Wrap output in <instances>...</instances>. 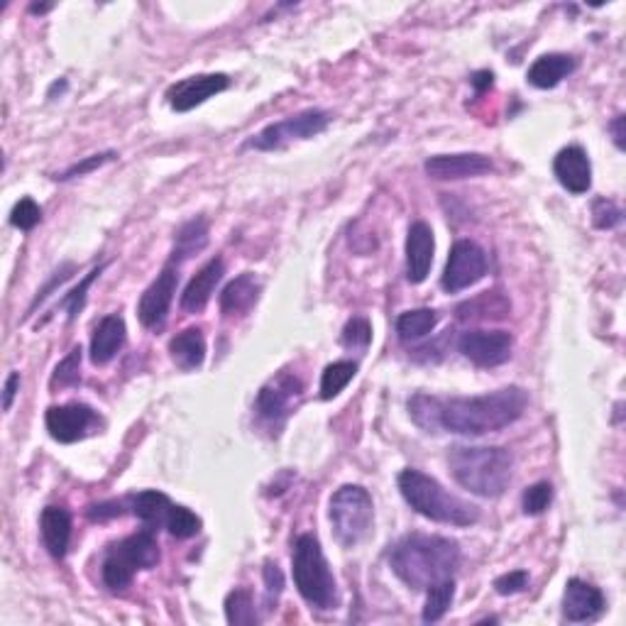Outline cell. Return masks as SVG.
<instances>
[{
    "mask_svg": "<svg viewBox=\"0 0 626 626\" xmlns=\"http://www.w3.org/2000/svg\"><path fill=\"white\" fill-rule=\"evenodd\" d=\"M125 340H128V328H125L123 316L111 313V316L101 318L91 336V362L93 365H108L115 355L123 350Z\"/></svg>",
    "mask_w": 626,
    "mask_h": 626,
    "instance_id": "ffe728a7",
    "label": "cell"
},
{
    "mask_svg": "<svg viewBox=\"0 0 626 626\" xmlns=\"http://www.w3.org/2000/svg\"><path fill=\"white\" fill-rule=\"evenodd\" d=\"M529 406V394L521 387H502L480 397H438V433L487 436L516 424Z\"/></svg>",
    "mask_w": 626,
    "mask_h": 626,
    "instance_id": "6da1fadb",
    "label": "cell"
},
{
    "mask_svg": "<svg viewBox=\"0 0 626 626\" xmlns=\"http://www.w3.org/2000/svg\"><path fill=\"white\" fill-rule=\"evenodd\" d=\"M159 563V543L152 531H137V534L123 538V541L108 546L103 558V582L111 590H125L133 582L137 570H150Z\"/></svg>",
    "mask_w": 626,
    "mask_h": 626,
    "instance_id": "52a82bcc",
    "label": "cell"
},
{
    "mask_svg": "<svg viewBox=\"0 0 626 626\" xmlns=\"http://www.w3.org/2000/svg\"><path fill=\"white\" fill-rule=\"evenodd\" d=\"M225 274V265L221 257H213L203 265L199 272L194 274L189 284H186L184 294H181V309L189 313H201L211 301L213 291H216L218 284H221Z\"/></svg>",
    "mask_w": 626,
    "mask_h": 626,
    "instance_id": "d6986e66",
    "label": "cell"
},
{
    "mask_svg": "<svg viewBox=\"0 0 626 626\" xmlns=\"http://www.w3.org/2000/svg\"><path fill=\"white\" fill-rule=\"evenodd\" d=\"M98 421V414L89 404H62L49 406L45 424L49 436L59 443H76L89 433V428Z\"/></svg>",
    "mask_w": 626,
    "mask_h": 626,
    "instance_id": "4fadbf2b",
    "label": "cell"
},
{
    "mask_svg": "<svg viewBox=\"0 0 626 626\" xmlns=\"http://www.w3.org/2000/svg\"><path fill=\"white\" fill-rule=\"evenodd\" d=\"M18 389H20V372H10V377L5 380V387H3V411L13 409L15 397H18Z\"/></svg>",
    "mask_w": 626,
    "mask_h": 626,
    "instance_id": "ee69618b",
    "label": "cell"
},
{
    "mask_svg": "<svg viewBox=\"0 0 626 626\" xmlns=\"http://www.w3.org/2000/svg\"><path fill=\"white\" fill-rule=\"evenodd\" d=\"M177 287H179V267L172 265V262H167V267L157 274L155 282L142 291V296H140V304H137V318H140L142 326L145 328L162 326L169 309H172Z\"/></svg>",
    "mask_w": 626,
    "mask_h": 626,
    "instance_id": "8fae6325",
    "label": "cell"
},
{
    "mask_svg": "<svg viewBox=\"0 0 626 626\" xmlns=\"http://www.w3.org/2000/svg\"><path fill=\"white\" fill-rule=\"evenodd\" d=\"M225 619H228V624L235 626H252L260 622L250 592L238 587V590H233L225 597Z\"/></svg>",
    "mask_w": 626,
    "mask_h": 626,
    "instance_id": "4dcf8cb0",
    "label": "cell"
},
{
    "mask_svg": "<svg viewBox=\"0 0 626 626\" xmlns=\"http://www.w3.org/2000/svg\"><path fill=\"white\" fill-rule=\"evenodd\" d=\"M526 587H529V573H526V570H512V573H504L494 580V590L502 597L519 595Z\"/></svg>",
    "mask_w": 626,
    "mask_h": 626,
    "instance_id": "ab89813d",
    "label": "cell"
},
{
    "mask_svg": "<svg viewBox=\"0 0 626 626\" xmlns=\"http://www.w3.org/2000/svg\"><path fill=\"white\" fill-rule=\"evenodd\" d=\"M426 592H428V597H426V607H424V614H421V619H424L426 624L441 622V619L448 614V609L453 607V600H455L453 578L436 582V585L428 587Z\"/></svg>",
    "mask_w": 626,
    "mask_h": 626,
    "instance_id": "f1b7e54d",
    "label": "cell"
},
{
    "mask_svg": "<svg viewBox=\"0 0 626 626\" xmlns=\"http://www.w3.org/2000/svg\"><path fill=\"white\" fill-rule=\"evenodd\" d=\"M89 519L91 521H106L115 519V516H123V504L120 502H101V504H91L89 507Z\"/></svg>",
    "mask_w": 626,
    "mask_h": 626,
    "instance_id": "b9f144b4",
    "label": "cell"
},
{
    "mask_svg": "<svg viewBox=\"0 0 626 626\" xmlns=\"http://www.w3.org/2000/svg\"><path fill=\"white\" fill-rule=\"evenodd\" d=\"M103 269H106V265H101V267H93L89 274H86L84 279H81L79 282V287L76 289H71L67 296H64L62 299V309H67V313H69V321H76V316H79L81 313V309H84V304H86V291L91 289V284L96 282L98 277H101V272Z\"/></svg>",
    "mask_w": 626,
    "mask_h": 626,
    "instance_id": "e575fe53",
    "label": "cell"
},
{
    "mask_svg": "<svg viewBox=\"0 0 626 626\" xmlns=\"http://www.w3.org/2000/svg\"><path fill=\"white\" fill-rule=\"evenodd\" d=\"M40 531L42 541L49 556L62 560L69 551L71 541V514L64 507H47L42 509L40 516Z\"/></svg>",
    "mask_w": 626,
    "mask_h": 626,
    "instance_id": "7402d4cb",
    "label": "cell"
},
{
    "mask_svg": "<svg viewBox=\"0 0 626 626\" xmlns=\"http://www.w3.org/2000/svg\"><path fill=\"white\" fill-rule=\"evenodd\" d=\"M169 355L184 372L199 370L206 360V338L201 328H186L169 340Z\"/></svg>",
    "mask_w": 626,
    "mask_h": 626,
    "instance_id": "603a6c76",
    "label": "cell"
},
{
    "mask_svg": "<svg viewBox=\"0 0 626 626\" xmlns=\"http://www.w3.org/2000/svg\"><path fill=\"white\" fill-rule=\"evenodd\" d=\"M438 313L433 309L406 311L397 318V333L402 340H419L436 328Z\"/></svg>",
    "mask_w": 626,
    "mask_h": 626,
    "instance_id": "f546056e",
    "label": "cell"
},
{
    "mask_svg": "<svg viewBox=\"0 0 626 626\" xmlns=\"http://www.w3.org/2000/svg\"><path fill=\"white\" fill-rule=\"evenodd\" d=\"M509 311H512V304L499 291H485L455 309L460 321H502Z\"/></svg>",
    "mask_w": 626,
    "mask_h": 626,
    "instance_id": "4316f807",
    "label": "cell"
},
{
    "mask_svg": "<svg viewBox=\"0 0 626 626\" xmlns=\"http://www.w3.org/2000/svg\"><path fill=\"white\" fill-rule=\"evenodd\" d=\"M291 575L299 595L316 609H336L338 585L331 573L326 556H323L321 541L313 534H301L294 543L291 553Z\"/></svg>",
    "mask_w": 626,
    "mask_h": 626,
    "instance_id": "5b68a950",
    "label": "cell"
},
{
    "mask_svg": "<svg viewBox=\"0 0 626 626\" xmlns=\"http://www.w3.org/2000/svg\"><path fill=\"white\" fill-rule=\"evenodd\" d=\"M575 67H578V62H575V57H570V54H558V52L543 54V57H538L536 62L529 67L526 81L541 91L556 89L560 81L568 79V76L573 74Z\"/></svg>",
    "mask_w": 626,
    "mask_h": 626,
    "instance_id": "44dd1931",
    "label": "cell"
},
{
    "mask_svg": "<svg viewBox=\"0 0 626 626\" xmlns=\"http://www.w3.org/2000/svg\"><path fill=\"white\" fill-rule=\"evenodd\" d=\"M551 502H553L551 482H536V485H531L529 490L524 492V497H521V507H524V514L529 516L543 514L551 507Z\"/></svg>",
    "mask_w": 626,
    "mask_h": 626,
    "instance_id": "d590c367",
    "label": "cell"
},
{
    "mask_svg": "<svg viewBox=\"0 0 626 626\" xmlns=\"http://www.w3.org/2000/svg\"><path fill=\"white\" fill-rule=\"evenodd\" d=\"M52 10V5H30V13H47Z\"/></svg>",
    "mask_w": 626,
    "mask_h": 626,
    "instance_id": "7dc6e473",
    "label": "cell"
},
{
    "mask_svg": "<svg viewBox=\"0 0 626 626\" xmlns=\"http://www.w3.org/2000/svg\"><path fill=\"white\" fill-rule=\"evenodd\" d=\"M206 245H208V221L206 218H191V221L181 225L177 235H174V247L169 262L179 267L181 262L199 255Z\"/></svg>",
    "mask_w": 626,
    "mask_h": 626,
    "instance_id": "484cf974",
    "label": "cell"
},
{
    "mask_svg": "<svg viewBox=\"0 0 626 626\" xmlns=\"http://www.w3.org/2000/svg\"><path fill=\"white\" fill-rule=\"evenodd\" d=\"M260 296V282L255 274L245 272L235 277L221 294V311L223 316H240V313L250 311L252 304Z\"/></svg>",
    "mask_w": 626,
    "mask_h": 626,
    "instance_id": "cb8c5ba5",
    "label": "cell"
},
{
    "mask_svg": "<svg viewBox=\"0 0 626 626\" xmlns=\"http://www.w3.org/2000/svg\"><path fill=\"white\" fill-rule=\"evenodd\" d=\"M262 578H265V592H267V607L272 609L274 604H277L279 595H282L284 590V575L282 570H279L277 563H265V570H262Z\"/></svg>",
    "mask_w": 626,
    "mask_h": 626,
    "instance_id": "60d3db41",
    "label": "cell"
},
{
    "mask_svg": "<svg viewBox=\"0 0 626 626\" xmlns=\"http://www.w3.org/2000/svg\"><path fill=\"white\" fill-rule=\"evenodd\" d=\"M331 123V113L321 111V108H309V111H301L289 118L277 120V123H269L267 128H262L260 133L252 135L245 142V150H257V152H277L291 145V142L299 140H311V137L321 135L323 130Z\"/></svg>",
    "mask_w": 626,
    "mask_h": 626,
    "instance_id": "ba28073f",
    "label": "cell"
},
{
    "mask_svg": "<svg viewBox=\"0 0 626 626\" xmlns=\"http://www.w3.org/2000/svg\"><path fill=\"white\" fill-rule=\"evenodd\" d=\"M174 502L167 497L164 492L159 490H145V492H137L133 497V514L147 529H167V521L169 514H172Z\"/></svg>",
    "mask_w": 626,
    "mask_h": 626,
    "instance_id": "d4e9b609",
    "label": "cell"
},
{
    "mask_svg": "<svg viewBox=\"0 0 626 626\" xmlns=\"http://www.w3.org/2000/svg\"><path fill=\"white\" fill-rule=\"evenodd\" d=\"M118 157L115 152H101V155H91V157H84L81 162L71 164V167L67 169V172L59 174V181H69V179H76V177H86V174L96 172L98 167H103V164L113 162V159Z\"/></svg>",
    "mask_w": 626,
    "mask_h": 626,
    "instance_id": "f35d334b",
    "label": "cell"
},
{
    "mask_svg": "<svg viewBox=\"0 0 626 626\" xmlns=\"http://www.w3.org/2000/svg\"><path fill=\"white\" fill-rule=\"evenodd\" d=\"M433 252H436V240L431 225L424 221L411 223L406 233V279L411 284L426 282L433 265Z\"/></svg>",
    "mask_w": 626,
    "mask_h": 626,
    "instance_id": "e0dca14e",
    "label": "cell"
},
{
    "mask_svg": "<svg viewBox=\"0 0 626 626\" xmlns=\"http://www.w3.org/2000/svg\"><path fill=\"white\" fill-rule=\"evenodd\" d=\"M553 174H556L558 184L570 194L580 196L587 194L592 186V164L587 152L580 145L563 147L553 159Z\"/></svg>",
    "mask_w": 626,
    "mask_h": 626,
    "instance_id": "ac0fdd59",
    "label": "cell"
},
{
    "mask_svg": "<svg viewBox=\"0 0 626 626\" xmlns=\"http://www.w3.org/2000/svg\"><path fill=\"white\" fill-rule=\"evenodd\" d=\"M81 353L84 350L74 348L71 353L54 367V375H52V389H67V387H76L81 382Z\"/></svg>",
    "mask_w": 626,
    "mask_h": 626,
    "instance_id": "1f68e13d",
    "label": "cell"
},
{
    "mask_svg": "<svg viewBox=\"0 0 626 626\" xmlns=\"http://www.w3.org/2000/svg\"><path fill=\"white\" fill-rule=\"evenodd\" d=\"M487 274V252L472 240H458L450 247V255L443 269L441 287L448 294H458V291L470 289L472 284L480 282Z\"/></svg>",
    "mask_w": 626,
    "mask_h": 626,
    "instance_id": "9c48e42d",
    "label": "cell"
},
{
    "mask_svg": "<svg viewBox=\"0 0 626 626\" xmlns=\"http://www.w3.org/2000/svg\"><path fill=\"white\" fill-rule=\"evenodd\" d=\"M424 169L431 179L455 181L490 174L494 169V162L487 155H480V152H458V155L428 157Z\"/></svg>",
    "mask_w": 626,
    "mask_h": 626,
    "instance_id": "9a60e30c",
    "label": "cell"
},
{
    "mask_svg": "<svg viewBox=\"0 0 626 626\" xmlns=\"http://www.w3.org/2000/svg\"><path fill=\"white\" fill-rule=\"evenodd\" d=\"M333 534L343 548H355L372 534L375 524V504L370 492L360 485H343L333 492L328 504Z\"/></svg>",
    "mask_w": 626,
    "mask_h": 626,
    "instance_id": "8992f818",
    "label": "cell"
},
{
    "mask_svg": "<svg viewBox=\"0 0 626 626\" xmlns=\"http://www.w3.org/2000/svg\"><path fill=\"white\" fill-rule=\"evenodd\" d=\"M304 392V384H301L299 377L289 375V372H282L274 380H269L265 387L257 392L255 399V411L262 421L272 426H282L287 421V416L291 414V406H294L296 399Z\"/></svg>",
    "mask_w": 626,
    "mask_h": 626,
    "instance_id": "30bf717a",
    "label": "cell"
},
{
    "mask_svg": "<svg viewBox=\"0 0 626 626\" xmlns=\"http://www.w3.org/2000/svg\"><path fill=\"white\" fill-rule=\"evenodd\" d=\"M604 607V595L600 587H595L592 582L580 580V578H570L565 582V592H563V617L573 624L582 622H595V619L602 617Z\"/></svg>",
    "mask_w": 626,
    "mask_h": 626,
    "instance_id": "2e32d148",
    "label": "cell"
},
{
    "mask_svg": "<svg viewBox=\"0 0 626 626\" xmlns=\"http://www.w3.org/2000/svg\"><path fill=\"white\" fill-rule=\"evenodd\" d=\"M167 531L174 538H191L201 531V519L191 512V509L181 507V504H174L172 514H169V521H167Z\"/></svg>",
    "mask_w": 626,
    "mask_h": 626,
    "instance_id": "836d02e7",
    "label": "cell"
},
{
    "mask_svg": "<svg viewBox=\"0 0 626 626\" xmlns=\"http://www.w3.org/2000/svg\"><path fill=\"white\" fill-rule=\"evenodd\" d=\"M399 492L416 514L448 526H472L480 521V509L450 494L446 487L421 470H404L399 475Z\"/></svg>",
    "mask_w": 626,
    "mask_h": 626,
    "instance_id": "277c9868",
    "label": "cell"
},
{
    "mask_svg": "<svg viewBox=\"0 0 626 626\" xmlns=\"http://www.w3.org/2000/svg\"><path fill=\"white\" fill-rule=\"evenodd\" d=\"M42 221V208L37 206L35 199H30V196H25V199H20L18 203H15L13 213H10V225L18 230H32L37 223Z\"/></svg>",
    "mask_w": 626,
    "mask_h": 626,
    "instance_id": "8d00e7d4",
    "label": "cell"
},
{
    "mask_svg": "<svg viewBox=\"0 0 626 626\" xmlns=\"http://www.w3.org/2000/svg\"><path fill=\"white\" fill-rule=\"evenodd\" d=\"M355 375H358V362L353 360L331 362L321 375V399H326V402L336 399L338 394L353 382Z\"/></svg>",
    "mask_w": 626,
    "mask_h": 626,
    "instance_id": "83f0119b",
    "label": "cell"
},
{
    "mask_svg": "<svg viewBox=\"0 0 626 626\" xmlns=\"http://www.w3.org/2000/svg\"><path fill=\"white\" fill-rule=\"evenodd\" d=\"M71 272H74V267H71V265H67V267H62V269H59V272H57V274H54V277H52V282H49V284H47V287H45V289H42V291H40V294H37V299H35V301H32V306H30V313H32V311H35V306H37V304H42V301H45V299H47V296H49V291H52L54 287H57V284L67 282V279L71 277Z\"/></svg>",
    "mask_w": 626,
    "mask_h": 626,
    "instance_id": "7bdbcfd3",
    "label": "cell"
},
{
    "mask_svg": "<svg viewBox=\"0 0 626 626\" xmlns=\"http://www.w3.org/2000/svg\"><path fill=\"white\" fill-rule=\"evenodd\" d=\"M460 560V543L446 536L409 534L389 548L394 575L411 590H428L436 582L453 578Z\"/></svg>",
    "mask_w": 626,
    "mask_h": 626,
    "instance_id": "7a4b0ae2",
    "label": "cell"
},
{
    "mask_svg": "<svg viewBox=\"0 0 626 626\" xmlns=\"http://www.w3.org/2000/svg\"><path fill=\"white\" fill-rule=\"evenodd\" d=\"M230 86V79L225 74H199L181 79L167 89V101L172 111L189 113L196 106L206 103L208 98L218 96Z\"/></svg>",
    "mask_w": 626,
    "mask_h": 626,
    "instance_id": "5bb4252c",
    "label": "cell"
},
{
    "mask_svg": "<svg viewBox=\"0 0 626 626\" xmlns=\"http://www.w3.org/2000/svg\"><path fill=\"white\" fill-rule=\"evenodd\" d=\"M624 221L622 208L609 199H597L592 203V223L600 230H612Z\"/></svg>",
    "mask_w": 626,
    "mask_h": 626,
    "instance_id": "74e56055",
    "label": "cell"
},
{
    "mask_svg": "<svg viewBox=\"0 0 626 626\" xmlns=\"http://www.w3.org/2000/svg\"><path fill=\"white\" fill-rule=\"evenodd\" d=\"M340 343L348 350H367L372 343V323L365 316H353L345 323Z\"/></svg>",
    "mask_w": 626,
    "mask_h": 626,
    "instance_id": "d6a6232c",
    "label": "cell"
},
{
    "mask_svg": "<svg viewBox=\"0 0 626 626\" xmlns=\"http://www.w3.org/2000/svg\"><path fill=\"white\" fill-rule=\"evenodd\" d=\"M448 468L463 490L494 499L504 494L512 482L514 455L499 446H453L448 453Z\"/></svg>",
    "mask_w": 626,
    "mask_h": 626,
    "instance_id": "3957f363",
    "label": "cell"
},
{
    "mask_svg": "<svg viewBox=\"0 0 626 626\" xmlns=\"http://www.w3.org/2000/svg\"><path fill=\"white\" fill-rule=\"evenodd\" d=\"M609 130H612L614 142H617L619 150H624V115H617V118L609 123Z\"/></svg>",
    "mask_w": 626,
    "mask_h": 626,
    "instance_id": "bcb514c9",
    "label": "cell"
},
{
    "mask_svg": "<svg viewBox=\"0 0 626 626\" xmlns=\"http://www.w3.org/2000/svg\"><path fill=\"white\" fill-rule=\"evenodd\" d=\"M514 338L507 331H468L458 340V350L477 367H499L512 358Z\"/></svg>",
    "mask_w": 626,
    "mask_h": 626,
    "instance_id": "7c38bea8",
    "label": "cell"
},
{
    "mask_svg": "<svg viewBox=\"0 0 626 626\" xmlns=\"http://www.w3.org/2000/svg\"><path fill=\"white\" fill-rule=\"evenodd\" d=\"M492 81H494L492 71H477V74L472 76V86H475V89L480 93L492 89Z\"/></svg>",
    "mask_w": 626,
    "mask_h": 626,
    "instance_id": "f6af8a7d",
    "label": "cell"
}]
</instances>
